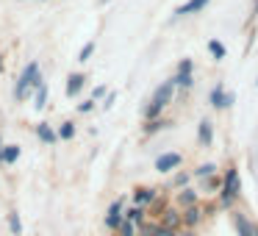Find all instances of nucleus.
I'll return each instance as SVG.
<instances>
[{"label": "nucleus", "mask_w": 258, "mask_h": 236, "mask_svg": "<svg viewBox=\"0 0 258 236\" xmlns=\"http://www.w3.org/2000/svg\"><path fill=\"white\" fill-rule=\"evenodd\" d=\"M241 195V175L236 167H228V172L222 175V192L217 195V203L222 211H236V200Z\"/></svg>", "instance_id": "obj_1"}, {"label": "nucleus", "mask_w": 258, "mask_h": 236, "mask_svg": "<svg viewBox=\"0 0 258 236\" xmlns=\"http://www.w3.org/2000/svg\"><path fill=\"white\" fill-rule=\"evenodd\" d=\"M175 78H169V81H164L161 86H158L156 92H153V97H150V103H147V108H145V120L150 123V120H158L161 117V111L172 103V97H175Z\"/></svg>", "instance_id": "obj_2"}, {"label": "nucleus", "mask_w": 258, "mask_h": 236, "mask_svg": "<svg viewBox=\"0 0 258 236\" xmlns=\"http://www.w3.org/2000/svg\"><path fill=\"white\" fill-rule=\"evenodd\" d=\"M42 84H45V81H42V75H39V64L31 62L28 67L23 70V75H20L17 89H14V97H17V100H25V97H28V92L31 89H39Z\"/></svg>", "instance_id": "obj_3"}, {"label": "nucleus", "mask_w": 258, "mask_h": 236, "mask_svg": "<svg viewBox=\"0 0 258 236\" xmlns=\"http://www.w3.org/2000/svg\"><path fill=\"white\" fill-rule=\"evenodd\" d=\"M230 222L236 236H258V222H252L244 211H230Z\"/></svg>", "instance_id": "obj_4"}, {"label": "nucleus", "mask_w": 258, "mask_h": 236, "mask_svg": "<svg viewBox=\"0 0 258 236\" xmlns=\"http://www.w3.org/2000/svg\"><path fill=\"white\" fill-rule=\"evenodd\" d=\"M206 208L203 206H191V208H183V230H197L206 219Z\"/></svg>", "instance_id": "obj_5"}, {"label": "nucleus", "mask_w": 258, "mask_h": 236, "mask_svg": "<svg viewBox=\"0 0 258 236\" xmlns=\"http://www.w3.org/2000/svg\"><path fill=\"white\" fill-rule=\"evenodd\" d=\"M158 222H161L164 228L183 230V208H178V206H169L167 211L161 214V219H158Z\"/></svg>", "instance_id": "obj_6"}, {"label": "nucleus", "mask_w": 258, "mask_h": 236, "mask_svg": "<svg viewBox=\"0 0 258 236\" xmlns=\"http://www.w3.org/2000/svg\"><path fill=\"white\" fill-rule=\"evenodd\" d=\"M180 164H183V156H180V153H161V156L156 158V169H158L161 175L178 169Z\"/></svg>", "instance_id": "obj_7"}, {"label": "nucleus", "mask_w": 258, "mask_h": 236, "mask_svg": "<svg viewBox=\"0 0 258 236\" xmlns=\"http://www.w3.org/2000/svg\"><path fill=\"white\" fill-rule=\"evenodd\" d=\"M125 222V211H122V200H114L111 206H108V214H106V228L111 230H119Z\"/></svg>", "instance_id": "obj_8"}, {"label": "nucleus", "mask_w": 258, "mask_h": 236, "mask_svg": "<svg viewBox=\"0 0 258 236\" xmlns=\"http://www.w3.org/2000/svg\"><path fill=\"white\" fill-rule=\"evenodd\" d=\"M156 200H158V189H153V186H139V189H134V206L150 208Z\"/></svg>", "instance_id": "obj_9"}, {"label": "nucleus", "mask_w": 258, "mask_h": 236, "mask_svg": "<svg viewBox=\"0 0 258 236\" xmlns=\"http://www.w3.org/2000/svg\"><path fill=\"white\" fill-rule=\"evenodd\" d=\"M175 206L178 208H191V206H200V192L186 186V189L175 192Z\"/></svg>", "instance_id": "obj_10"}, {"label": "nucleus", "mask_w": 258, "mask_h": 236, "mask_svg": "<svg viewBox=\"0 0 258 236\" xmlns=\"http://www.w3.org/2000/svg\"><path fill=\"white\" fill-rule=\"evenodd\" d=\"M197 142L203 147H211V142H214V123L211 120H200V125H197Z\"/></svg>", "instance_id": "obj_11"}, {"label": "nucleus", "mask_w": 258, "mask_h": 236, "mask_svg": "<svg viewBox=\"0 0 258 236\" xmlns=\"http://www.w3.org/2000/svg\"><path fill=\"white\" fill-rule=\"evenodd\" d=\"M206 6H208V0H189V3H183V6L175 9V20L186 17V14H197V12H203Z\"/></svg>", "instance_id": "obj_12"}, {"label": "nucleus", "mask_w": 258, "mask_h": 236, "mask_svg": "<svg viewBox=\"0 0 258 236\" xmlns=\"http://www.w3.org/2000/svg\"><path fill=\"white\" fill-rule=\"evenodd\" d=\"M36 136H39L45 145H53V142L58 139V134H56V131H53L47 123H39V125H36Z\"/></svg>", "instance_id": "obj_13"}, {"label": "nucleus", "mask_w": 258, "mask_h": 236, "mask_svg": "<svg viewBox=\"0 0 258 236\" xmlns=\"http://www.w3.org/2000/svg\"><path fill=\"white\" fill-rule=\"evenodd\" d=\"M145 214H147V208H142V206H131L128 211H125V219H128V222H134L136 228H139L142 222H147Z\"/></svg>", "instance_id": "obj_14"}, {"label": "nucleus", "mask_w": 258, "mask_h": 236, "mask_svg": "<svg viewBox=\"0 0 258 236\" xmlns=\"http://www.w3.org/2000/svg\"><path fill=\"white\" fill-rule=\"evenodd\" d=\"M225 95H228V92H225V86H222V84H217V86L211 89V95H208V100H211V106L222 111V108H225Z\"/></svg>", "instance_id": "obj_15"}, {"label": "nucleus", "mask_w": 258, "mask_h": 236, "mask_svg": "<svg viewBox=\"0 0 258 236\" xmlns=\"http://www.w3.org/2000/svg\"><path fill=\"white\" fill-rule=\"evenodd\" d=\"M84 75H81V73H73V75H70V78H67V95L70 97H75V95H78V92L81 89H84Z\"/></svg>", "instance_id": "obj_16"}, {"label": "nucleus", "mask_w": 258, "mask_h": 236, "mask_svg": "<svg viewBox=\"0 0 258 236\" xmlns=\"http://www.w3.org/2000/svg\"><path fill=\"white\" fill-rule=\"evenodd\" d=\"M200 192H211V195H219L222 192V178L219 175H211V178L203 181V189Z\"/></svg>", "instance_id": "obj_17"}, {"label": "nucleus", "mask_w": 258, "mask_h": 236, "mask_svg": "<svg viewBox=\"0 0 258 236\" xmlns=\"http://www.w3.org/2000/svg\"><path fill=\"white\" fill-rule=\"evenodd\" d=\"M164 128H169V120H164V117H158V120H150V123H145V134H147V136L158 134V131H164Z\"/></svg>", "instance_id": "obj_18"}, {"label": "nucleus", "mask_w": 258, "mask_h": 236, "mask_svg": "<svg viewBox=\"0 0 258 236\" xmlns=\"http://www.w3.org/2000/svg\"><path fill=\"white\" fill-rule=\"evenodd\" d=\"M191 175L206 181V178H211V175H217V164H214V161H206V164H200V167H197Z\"/></svg>", "instance_id": "obj_19"}, {"label": "nucleus", "mask_w": 258, "mask_h": 236, "mask_svg": "<svg viewBox=\"0 0 258 236\" xmlns=\"http://www.w3.org/2000/svg\"><path fill=\"white\" fill-rule=\"evenodd\" d=\"M139 236H161V222H142L139 225Z\"/></svg>", "instance_id": "obj_20"}, {"label": "nucleus", "mask_w": 258, "mask_h": 236, "mask_svg": "<svg viewBox=\"0 0 258 236\" xmlns=\"http://www.w3.org/2000/svg\"><path fill=\"white\" fill-rule=\"evenodd\" d=\"M175 86H178V89H183V92H189L191 86H195L191 73H178V75H175Z\"/></svg>", "instance_id": "obj_21"}, {"label": "nucleus", "mask_w": 258, "mask_h": 236, "mask_svg": "<svg viewBox=\"0 0 258 236\" xmlns=\"http://www.w3.org/2000/svg\"><path fill=\"white\" fill-rule=\"evenodd\" d=\"M189 181H191V172H183V169H180V172L172 178L169 189H186V186H189Z\"/></svg>", "instance_id": "obj_22"}, {"label": "nucleus", "mask_w": 258, "mask_h": 236, "mask_svg": "<svg viewBox=\"0 0 258 236\" xmlns=\"http://www.w3.org/2000/svg\"><path fill=\"white\" fill-rule=\"evenodd\" d=\"M208 50H211L214 62H222V58H225V47H222V42L211 39V42H208Z\"/></svg>", "instance_id": "obj_23"}, {"label": "nucleus", "mask_w": 258, "mask_h": 236, "mask_svg": "<svg viewBox=\"0 0 258 236\" xmlns=\"http://www.w3.org/2000/svg\"><path fill=\"white\" fill-rule=\"evenodd\" d=\"M17 158H20V147L17 145H6V147H3V161H6V164L17 161Z\"/></svg>", "instance_id": "obj_24"}, {"label": "nucleus", "mask_w": 258, "mask_h": 236, "mask_svg": "<svg viewBox=\"0 0 258 236\" xmlns=\"http://www.w3.org/2000/svg\"><path fill=\"white\" fill-rule=\"evenodd\" d=\"M167 208H169V203H167V197L161 195V200H156V203H153V206H150V211H153V217H158V219H161V214L167 211Z\"/></svg>", "instance_id": "obj_25"}, {"label": "nucleus", "mask_w": 258, "mask_h": 236, "mask_svg": "<svg viewBox=\"0 0 258 236\" xmlns=\"http://www.w3.org/2000/svg\"><path fill=\"white\" fill-rule=\"evenodd\" d=\"M36 108H45L47 106V84H42L39 89H36V103H34Z\"/></svg>", "instance_id": "obj_26"}, {"label": "nucleus", "mask_w": 258, "mask_h": 236, "mask_svg": "<svg viewBox=\"0 0 258 236\" xmlns=\"http://www.w3.org/2000/svg\"><path fill=\"white\" fill-rule=\"evenodd\" d=\"M9 228H12V233H14V236L23 233V222H20L17 214H9Z\"/></svg>", "instance_id": "obj_27"}, {"label": "nucleus", "mask_w": 258, "mask_h": 236, "mask_svg": "<svg viewBox=\"0 0 258 236\" xmlns=\"http://www.w3.org/2000/svg\"><path fill=\"white\" fill-rule=\"evenodd\" d=\"M75 136V125L73 123H64L61 128H58V139H73Z\"/></svg>", "instance_id": "obj_28"}, {"label": "nucleus", "mask_w": 258, "mask_h": 236, "mask_svg": "<svg viewBox=\"0 0 258 236\" xmlns=\"http://www.w3.org/2000/svg\"><path fill=\"white\" fill-rule=\"evenodd\" d=\"M92 53H95V42H86V45L81 47V53H78V62H89Z\"/></svg>", "instance_id": "obj_29"}, {"label": "nucleus", "mask_w": 258, "mask_h": 236, "mask_svg": "<svg viewBox=\"0 0 258 236\" xmlns=\"http://www.w3.org/2000/svg\"><path fill=\"white\" fill-rule=\"evenodd\" d=\"M136 230H139V228H136L134 222H128V219H125L122 228H119V236H136Z\"/></svg>", "instance_id": "obj_30"}, {"label": "nucleus", "mask_w": 258, "mask_h": 236, "mask_svg": "<svg viewBox=\"0 0 258 236\" xmlns=\"http://www.w3.org/2000/svg\"><path fill=\"white\" fill-rule=\"evenodd\" d=\"M92 108H95V100H84V103H78V111H81V114H89Z\"/></svg>", "instance_id": "obj_31"}, {"label": "nucleus", "mask_w": 258, "mask_h": 236, "mask_svg": "<svg viewBox=\"0 0 258 236\" xmlns=\"http://www.w3.org/2000/svg\"><path fill=\"white\" fill-rule=\"evenodd\" d=\"M191 67H195V64H191V58H183V62L178 64V73H191Z\"/></svg>", "instance_id": "obj_32"}, {"label": "nucleus", "mask_w": 258, "mask_h": 236, "mask_svg": "<svg viewBox=\"0 0 258 236\" xmlns=\"http://www.w3.org/2000/svg\"><path fill=\"white\" fill-rule=\"evenodd\" d=\"M103 95H106V86H95V92H92V100H100Z\"/></svg>", "instance_id": "obj_33"}, {"label": "nucleus", "mask_w": 258, "mask_h": 236, "mask_svg": "<svg viewBox=\"0 0 258 236\" xmlns=\"http://www.w3.org/2000/svg\"><path fill=\"white\" fill-rule=\"evenodd\" d=\"M233 103H236V95H233V92H228V95H225V108H230Z\"/></svg>", "instance_id": "obj_34"}, {"label": "nucleus", "mask_w": 258, "mask_h": 236, "mask_svg": "<svg viewBox=\"0 0 258 236\" xmlns=\"http://www.w3.org/2000/svg\"><path fill=\"white\" fill-rule=\"evenodd\" d=\"M161 236H180V230H172V228H164L161 225Z\"/></svg>", "instance_id": "obj_35"}, {"label": "nucleus", "mask_w": 258, "mask_h": 236, "mask_svg": "<svg viewBox=\"0 0 258 236\" xmlns=\"http://www.w3.org/2000/svg\"><path fill=\"white\" fill-rule=\"evenodd\" d=\"M114 100H117V95H106V103H103V106L111 108V106H114Z\"/></svg>", "instance_id": "obj_36"}, {"label": "nucleus", "mask_w": 258, "mask_h": 236, "mask_svg": "<svg viewBox=\"0 0 258 236\" xmlns=\"http://www.w3.org/2000/svg\"><path fill=\"white\" fill-rule=\"evenodd\" d=\"M255 17H258V0L252 3V12H250V20H255Z\"/></svg>", "instance_id": "obj_37"}, {"label": "nucleus", "mask_w": 258, "mask_h": 236, "mask_svg": "<svg viewBox=\"0 0 258 236\" xmlns=\"http://www.w3.org/2000/svg\"><path fill=\"white\" fill-rule=\"evenodd\" d=\"M0 161H3V145H0Z\"/></svg>", "instance_id": "obj_38"}, {"label": "nucleus", "mask_w": 258, "mask_h": 236, "mask_svg": "<svg viewBox=\"0 0 258 236\" xmlns=\"http://www.w3.org/2000/svg\"><path fill=\"white\" fill-rule=\"evenodd\" d=\"M0 70H3V64H0Z\"/></svg>", "instance_id": "obj_39"}, {"label": "nucleus", "mask_w": 258, "mask_h": 236, "mask_svg": "<svg viewBox=\"0 0 258 236\" xmlns=\"http://www.w3.org/2000/svg\"><path fill=\"white\" fill-rule=\"evenodd\" d=\"M255 84H258V81H255Z\"/></svg>", "instance_id": "obj_40"}]
</instances>
